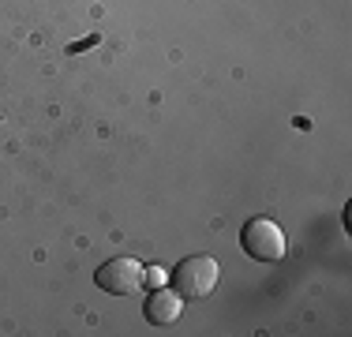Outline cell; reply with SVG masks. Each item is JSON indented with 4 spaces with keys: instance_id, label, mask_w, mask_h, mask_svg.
Returning <instances> with one entry per match:
<instances>
[{
    "instance_id": "277c9868",
    "label": "cell",
    "mask_w": 352,
    "mask_h": 337,
    "mask_svg": "<svg viewBox=\"0 0 352 337\" xmlns=\"http://www.w3.org/2000/svg\"><path fill=\"white\" fill-rule=\"evenodd\" d=\"M180 311H184L180 292H169V289L150 292L146 303H142V315H146V323H150V326H173L176 318H180Z\"/></svg>"
},
{
    "instance_id": "6da1fadb",
    "label": "cell",
    "mask_w": 352,
    "mask_h": 337,
    "mask_svg": "<svg viewBox=\"0 0 352 337\" xmlns=\"http://www.w3.org/2000/svg\"><path fill=\"white\" fill-rule=\"evenodd\" d=\"M240 248L255 263H281L289 243H285V232L278 221H270V217H251L244 229H240Z\"/></svg>"
},
{
    "instance_id": "3957f363",
    "label": "cell",
    "mask_w": 352,
    "mask_h": 337,
    "mask_svg": "<svg viewBox=\"0 0 352 337\" xmlns=\"http://www.w3.org/2000/svg\"><path fill=\"white\" fill-rule=\"evenodd\" d=\"M94 281L98 289L109 292V296H135V292L146 285V266L139 259H128V255H116L102 263L94 270Z\"/></svg>"
},
{
    "instance_id": "7a4b0ae2",
    "label": "cell",
    "mask_w": 352,
    "mask_h": 337,
    "mask_svg": "<svg viewBox=\"0 0 352 337\" xmlns=\"http://www.w3.org/2000/svg\"><path fill=\"white\" fill-rule=\"evenodd\" d=\"M217 274H221V270H217V263L210 255H191L173 270V289L180 292L184 303L188 300H206L214 292V285H217Z\"/></svg>"
},
{
    "instance_id": "5b68a950",
    "label": "cell",
    "mask_w": 352,
    "mask_h": 337,
    "mask_svg": "<svg viewBox=\"0 0 352 337\" xmlns=\"http://www.w3.org/2000/svg\"><path fill=\"white\" fill-rule=\"evenodd\" d=\"M146 281H150V285H162V274H157V266L146 270Z\"/></svg>"
}]
</instances>
